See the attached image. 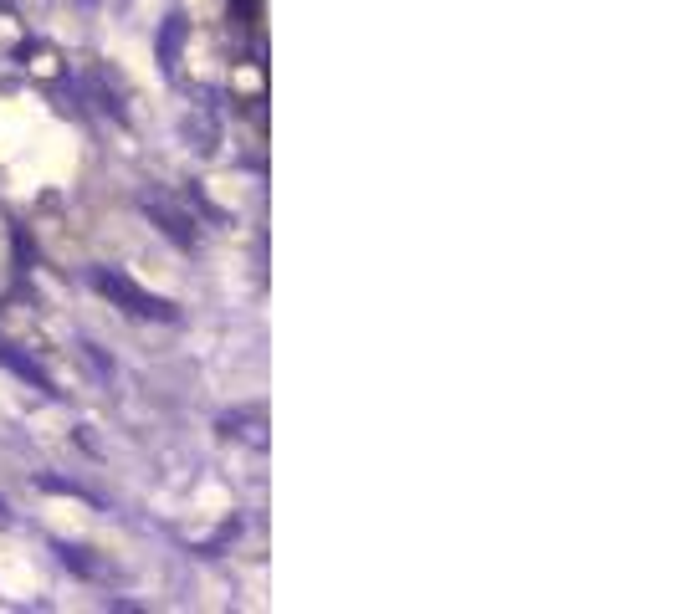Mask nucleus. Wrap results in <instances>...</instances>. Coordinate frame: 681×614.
<instances>
[{"instance_id": "1", "label": "nucleus", "mask_w": 681, "mask_h": 614, "mask_svg": "<svg viewBox=\"0 0 681 614\" xmlns=\"http://www.w3.org/2000/svg\"><path fill=\"white\" fill-rule=\"evenodd\" d=\"M93 287H98L103 297L123 302V313H134V318H159V323H169V318H175V307H169L164 297H154V292L134 287L129 277H118V272H103V267H93Z\"/></svg>"}, {"instance_id": "2", "label": "nucleus", "mask_w": 681, "mask_h": 614, "mask_svg": "<svg viewBox=\"0 0 681 614\" xmlns=\"http://www.w3.org/2000/svg\"><path fill=\"white\" fill-rule=\"evenodd\" d=\"M144 210H149L154 221L164 226V236H175L180 246H190V241H195V221H190L185 210H175V205H169L164 195H144Z\"/></svg>"}, {"instance_id": "3", "label": "nucleus", "mask_w": 681, "mask_h": 614, "mask_svg": "<svg viewBox=\"0 0 681 614\" xmlns=\"http://www.w3.org/2000/svg\"><path fill=\"white\" fill-rule=\"evenodd\" d=\"M0 528H11V512H6V502H0Z\"/></svg>"}]
</instances>
